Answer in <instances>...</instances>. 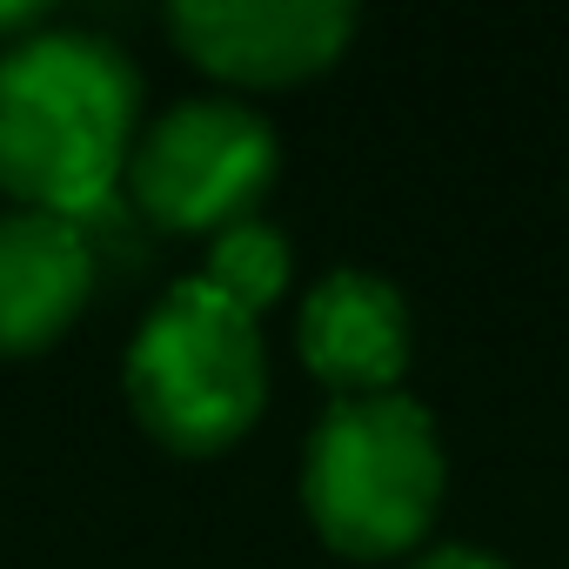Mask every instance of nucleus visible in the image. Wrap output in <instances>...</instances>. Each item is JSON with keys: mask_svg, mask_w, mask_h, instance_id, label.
<instances>
[{"mask_svg": "<svg viewBox=\"0 0 569 569\" xmlns=\"http://www.w3.org/2000/svg\"><path fill=\"white\" fill-rule=\"evenodd\" d=\"M141 141L134 61L74 28L0 48V188L41 214H108Z\"/></svg>", "mask_w": 569, "mask_h": 569, "instance_id": "nucleus-1", "label": "nucleus"}, {"mask_svg": "<svg viewBox=\"0 0 569 569\" xmlns=\"http://www.w3.org/2000/svg\"><path fill=\"white\" fill-rule=\"evenodd\" d=\"M442 442L409 396L336 402L302 456V509L342 556H396L442 509Z\"/></svg>", "mask_w": 569, "mask_h": 569, "instance_id": "nucleus-2", "label": "nucleus"}, {"mask_svg": "<svg viewBox=\"0 0 569 569\" xmlns=\"http://www.w3.org/2000/svg\"><path fill=\"white\" fill-rule=\"evenodd\" d=\"M128 402L141 429L181 456H214L254 429L268 402V356L254 316L208 281H174L128 342Z\"/></svg>", "mask_w": 569, "mask_h": 569, "instance_id": "nucleus-3", "label": "nucleus"}, {"mask_svg": "<svg viewBox=\"0 0 569 569\" xmlns=\"http://www.w3.org/2000/svg\"><path fill=\"white\" fill-rule=\"evenodd\" d=\"M274 181V128L241 101H181L134 141L128 188L141 214L181 234H221L254 221Z\"/></svg>", "mask_w": 569, "mask_h": 569, "instance_id": "nucleus-4", "label": "nucleus"}, {"mask_svg": "<svg viewBox=\"0 0 569 569\" xmlns=\"http://www.w3.org/2000/svg\"><path fill=\"white\" fill-rule=\"evenodd\" d=\"M168 34L181 41V54L221 81L241 88H289L322 74L349 34H356V8L342 0H248V8H188L168 14Z\"/></svg>", "mask_w": 569, "mask_h": 569, "instance_id": "nucleus-5", "label": "nucleus"}, {"mask_svg": "<svg viewBox=\"0 0 569 569\" xmlns=\"http://www.w3.org/2000/svg\"><path fill=\"white\" fill-rule=\"evenodd\" d=\"M302 362L349 396H396L409 369V309L369 268H329L302 302Z\"/></svg>", "mask_w": 569, "mask_h": 569, "instance_id": "nucleus-6", "label": "nucleus"}, {"mask_svg": "<svg viewBox=\"0 0 569 569\" xmlns=\"http://www.w3.org/2000/svg\"><path fill=\"white\" fill-rule=\"evenodd\" d=\"M94 289V248L81 221L21 208L0 214V356L48 349Z\"/></svg>", "mask_w": 569, "mask_h": 569, "instance_id": "nucleus-7", "label": "nucleus"}, {"mask_svg": "<svg viewBox=\"0 0 569 569\" xmlns=\"http://www.w3.org/2000/svg\"><path fill=\"white\" fill-rule=\"evenodd\" d=\"M201 281L214 296H228L241 316H261L268 302H281V289H289V241H281L268 221H234V228L214 234Z\"/></svg>", "mask_w": 569, "mask_h": 569, "instance_id": "nucleus-8", "label": "nucleus"}, {"mask_svg": "<svg viewBox=\"0 0 569 569\" xmlns=\"http://www.w3.org/2000/svg\"><path fill=\"white\" fill-rule=\"evenodd\" d=\"M409 569H502V562L482 556V549H469V542H449V549H429V556L409 562Z\"/></svg>", "mask_w": 569, "mask_h": 569, "instance_id": "nucleus-9", "label": "nucleus"}, {"mask_svg": "<svg viewBox=\"0 0 569 569\" xmlns=\"http://www.w3.org/2000/svg\"><path fill=\"white\" fill-rule=\"evenodd\" d=\"M28 34H41V8H0V48H14V41H28Z\"/></svg>", "mask_w": 569, "mask_h": 569, "instance_id": "nucleus-10", "label": "nucleus"}]
</instances>
